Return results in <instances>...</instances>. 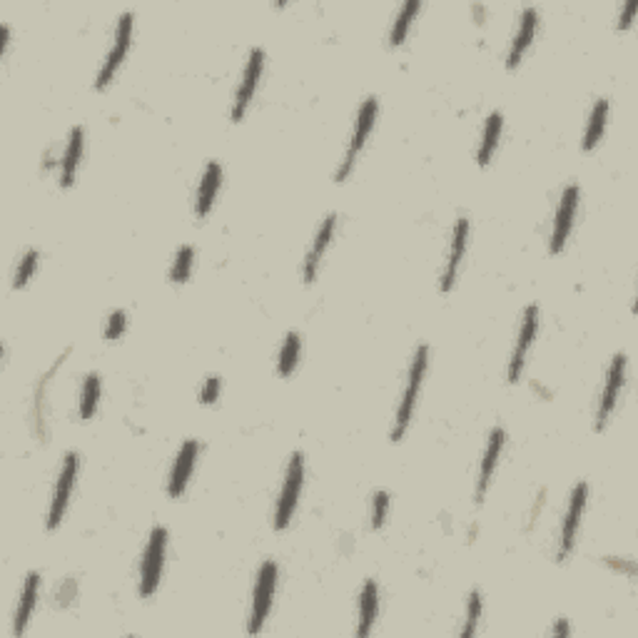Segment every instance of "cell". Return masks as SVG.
I'll return each mask as SVG.
<instances>
[{
	"label": "cell",
	"instance_id": "obj_1",
	"mask_svg": "<svg viewBox=\"0 0 638 638\" xmlns=\"http://www.w3.org/2000/svg\"><path fill=\"white\" fill-rule=\"evenodd\" d=\"M427 369H429V347H427V344H419L417 352H414V359H411L410 372H407L404 394L399 399L394 427H392V434H389V439H392L394 444H399V442L404 439L407 429H410L411 417H414V410H417V399H419V392H422L424 376H427Z\"/></svg>",
	"mask_w": 638,
	"mask_h": 638
},
{
	"label": "cell",
	"instance_id": "obj_2",
	"mask_svg": "<svg viewBox=\"0 0 638 638\" xmlns=\"http://www.w3.org/2000/svg\"><path fill=\"white\" fill-rule=\"evenodd\" d=\"M302 484H305V454L295 452V454L289 456L285 484H282L280 499H277V506H274V529L277 531L287 529L289 522H292L297 504H299V494H302Z\"/></svg>",
	"mask_w": 638,
	"mask_h": 638
},
{
	"label": "cell",
	"instance_id": "obj_3",
	"mask_svg": "<svg viewBox=\"0 0 638 638\" xmlns=\"http://www.w3.org/2000/svg\"><path fill=\"white\" fill-rule=\"evenodd\" d=\"M165 554H168V529L155 526L145 547V556L140 564V596L150 599L158 591L162 569H165Z\"/></svg>",
	"mask_w": 638,
	"mask_h": 638
},
{
	"label": "cell",
	"instance_id": "obj_4",
	"mask_svg": "<svg viewBox=\"0 0 638 638\" xmlns=\"http://www.w3.org/2000/svg\"><path fill=\"white\" fill-rule=\"evenodd\" d=\"M376 113H379V103H376V98H372V95H369L365 103H362V108H359V113H357L354 133H352V137H349V145H347L344 160L340 162V168H337L334 183H344V180L352 175L354 162H357V158H359V152H362V148H365L366 137H369L372 127H375Z\"/></svg>",
	"mask_w": 638,
	"mask_h": 638
},
{
	"label": "cell",
	"instance_id": "obj_5",
	"mask_svg": "<svg viewBox=\"0 0 638 638\" xmlns=\"http://www.w3.org/2000/svg\"><path fill=\"white\" fill-rule=\"evenodd\" d=\"M277 564L274 561H264L260 571H257V582H254V591H252V611L247 631L250 634H260L264 626V618L272 608L274 586H277Z\"/></svg>",
	"mask_w": 638,
	"mask_h": 638
},
{
	"label": "cell",
	"instance_id": "obj_6",
	"mask_svg": "<svg viewBox=\"0 0 638 638\" xmlns=\"http://www.w3.org/2000/svg\"><path fill=\"white\" fill-rule=\"evenodd\" d=\"M75 478H78V454H75V452H68L65 459H63L60 474H57L53 499H50V512H47L46 522L47 531H56L60 522H63L65 512H68L70 494L75 489Z\"/></svg>",
	"mask_w": 638,
	"mask_h": 638
},
{
	"label": "cell",
	"instance_id": "obj_7",
	"mask_svg": "<svg viewBox=\"0 0 638 638\" xmlns=\"http://www.w3.org/2000/svg\"><path fill=\"white\" fill-rule=\"evenodd\" d=\"M626 354H616L614 359H611V365H608L604 392H601L599 411H596V432H604L611 414H614L616 404H618V397H621L624 384H626Z\"/></svg>",
	"mask_w": 638,
	"mask_h": 638
},
{
	"label": "cell",
	"instance_id": "obj_8",
	"mask_svg": "<svg viewBox=\"0 0 638 638\" xmlns=\"http://www.w3.org/2000/svg\"><path fill=\"white\" fill-rule=\"evenodd\" d=\"M586 502H589V484H586V481H579V484L573 487V491H571L566 519H564V524H561L556 561H566L571 551H573V547H576V536H579V526H582Z\"/></svg>",
	"mask_w": 638,
	"mask_h": 638
},
{
	"label": "cell",
	"instance_id": "obj_9",
	"mask_svg": "<svg viewBox=\"0 0 638 638\" xmlns=\"http://www.w3.org/2000/svg\"><path fill=\"white\" fill-rule=\"evenodd\" d=\"M264 70V50L263 47H252L250 57H247V65H245V73H242V80H239L237 92H235V100H232V110H229V117L232 123H239L245 113H247V105L252 103L254 98V91L260 85V78H263Z\"/></svg>",
	"mask_w": 638,
	"mask_h": 638
},
{
	"label": "cell",
	"instance_id": "obj_10",
	"mask_svg": "<svg viewBox=\"0 0 638 638\" xmlns=\"http://www.w3.org/2000/svg\"><path fill=\"white\" fill-rule=\"evenodd\" d=\"M579 197H582L579 185L564 187L556 207V217H554V229H551V237H548V252L551 254H558L564 250V245L569 239L571 228H573V215H576V207H579Z\"/></svg>",
	"mask_w": 638,
	"mask_h": 638
},
{
	"label": "cell",
	"instance_id": "obj_11",
	"mask_svg": "<svg viewBox=\"0 0 638 638\" xmlns=\"http://www.w3.org/2000/svg\"><path fill=\"white\" fill-rule=\"evenodd\" d=\"M130 38H133V13L125 11L123 15H120V18H117L113 47L108 50V57H105L103 68H100V73H98V80H95V88H98V91L108 88V82L113 80L115 70L120 68V63L125 60L127 47H130Z\"/></svg>",
	"mask_w": 638,
	"mask_h": 638
},
{
	"label": "cell",
	"instance_id": "obj_12",
	"mask_svg": "<svg viewBox=\"0 0 638 638\" xmlns=\"http://www.w3.org/2000/svg\"><path fill=\"white\" fill-rule=\"evenodd\" d=\"M536 332H539V307H536V305H529V307L524 309L522 327H519V340H516L512 359H509V372H506V376H509L512 384H516L519 376H522V372H524L526 354H529L531 344H534Z\"/></svg>",
	"mask_w": 638,
	"mask_h": 638
},
{
	"label": "cell",
	"instance_id": "obj_13",
	"mask_svg": "<svg viewBox=\"0 0 638 638\" xmlns=\"http://www.w3.org/2000/svg\"><path fill=\"white\" fill-rule=\"evenodd\" d=\"M200 456V442L197 439H187L180 452L175 456V464L170 469V478H168V494L172 499H180L187 489V481L193 477L194 461Z\"/></svg>",
	"mask_w": 638,
	"mask_h": 638
},
{
	"label": "cell",
	"instance_id": "obj_14",
	"mask_svg": "<svg viewBox=\"0 0 638 638\" xmlns=\"http://www.w3.org/2000/svg\"><path fill=\"white\" fill-rule=\"evenodd\" d=\"M469 242V220L467 217H459L454 225V235H452V245H449V254H446L444 272L439 280V289L442 292H452V287L456 285V277H459V267L464 260V252H467Z\"/></svg>",
	"mask_w": 638,
	"mask_h": 638
},
{
	"label": "cell",
	"instance_id": "obj_15",
	"mask_svg": "<svg viewBox=\"0 0 638 638\" xmlns=\"http://www.w3.org/2000/svg\"><path fill=\"white\" fill-rule=\"evenodd\" d=\"M504 444H506V432H504L502 427H494L489 434V442H487V449H484V459H481V464H478L477 504L484 502V496H487V491H489L491 477H494V471H496Z\"/></svg>",
	"mask_w": 638,
	"mask_h": 638
},
{
	"label": "cell",
	"instance_id": "obj_16",
	"mask_svg": "<svg viewBox=\"0 0 638 638\" xmlns=\"http://www.w3.org/2000/svg\"><path fill=\"white\" fill-rule=\"evenodd\" d=\"M334 228H337V215H327L322 220V225H319L317 237L312 242L307 257H305V264H302V274H305V282H307V285L317 280L319 263H322V257H324V252H327L332 237H334Z\"/></svg>",
	"mask_w": 638,
	"mask_h": 638
},
{
	"label": "cell",
	"instance_id": "obj_17",
	"mask_svg": "<svg viewBox=\"0 0 638 638\" xmlns=\"http://www.w3.org/2000/svg\"><path fill=\"white\" fill-rule=\"evenodd\" d=\"M536 25H539V13H536V8H524L522 18H519V30L513 35L509 53H506V68L509 70H513L522 63L526 47L531 46V40H534Z\"/></svg>",
	"mask_w": 638,
	"mask_h": 638
},
{
	"label": "cell",
	"instance_id": "obj_18",
	"mask_svg": "<svg viewBox=\"0 0 638 638\" xmlns=\"http://www.w3.org/2000/svg\"><path fill=\"white\" fill-rule=\"evenodd\" d=\"M220 185H222V165L220 162H207L205 172H203V180L197 187V197H194V215L207 217L210 210L215 205V197L220 193Z\"/></svg>",
	"mask_w": 638,
	"mask_h": 638
},
{
	"label": "cell",
	"instance_id": "obj_19",
	"mask_svg": "<svg viewBox=\"0 0 638 638\" xmlns=\"http://www.w3.org/2000/svg\"><path fill=\"white\" fill-rule=\"evenodd\" d=\"M82 145H85V127L75 125L70 130L68 145H65V152L60 158V185L63 187H70L75 180L80 158H82Z\"/></svg>",
	"mask_w": 638,
	"mask_h": 638
},
{
	"label": "cell",
	"instance_id": "obj_20",
	"mask_svg": "<svg viewBox=\"0 0 638 638\" xmlns=\"http://www.w3.org/2000/svg\"><path fill=\"white\" fill-rule=\"evenodd\" d=\"M38 593H40V573L38 571H30L25 576L23 591H21V604H18V611H15V624H13V634L21 636L30 621V614H33L35 601H38Z\"/></svg>",
	"mask_w": 638,
	"mask_h": 638
},
{
	"label": "cell",
	"instance_id": "obj_21",
	"mask_svg": "<svg viewBox=\"0 0 638 638\" xmlns=\"http://www.w3.org/2000/svg\"><path fill=\"white\" fill-rule=\"evenodd\" d=\"M379 614V586L376 582L365 583V589L359 593V624H357V636H369L372 626H375V618Z\"/></svg>",
	"mask_w": 638,
	"mask_h": 638
},
{
	"label": "cell",
	"instance_id": "obj_22",
	"mask_svg": "<svg viewBox=\"0 0 638 638\" xmlns=\"http://www.w3.org/2000/svg\"><path fill=\"white\" fill-rule=\"evenodd\" d=\"M502 127H504V117L499 110L487 117V125H484V135H481V142H478L477 150V162L484 168L489 165V160L494 158V152L499 148V137H502Z\"/></svg>",
	"mask_w": 638,
	"mask_h": 638
},
{
	"label": "cell",
	"instance_id": "obj_23",
	"mask_svg": "<svg viewBox=\"0 0 638 638\" xmlns=\"http://www.w3.org/2000/svg\"><path fill=\"white\" fill-rule=\"evenodd\" d=\"M68 352H70V349H65V352L57 357L56 365L50 366L46 375L40 376V382H38V387H35L33 422H35V436H38V439H46V410H43V404H46V389H47V384H50V376L56 375L57 366L65 362V357H68Z\"/></svg>",
	"mask_w": 638,
	"mask_h": 638
},
{
	"label": "cell",
	"instance_id": "obj_24",
	"mask_svg": "<svg viewBox=\"0 0 638 638\" xmlns=\"http://www.w3.org/2000/svg\"><path fill=\"white\" fill-rule=\"evenodd\" d=\"M100 394H103V382H100V376L95 375V372H91V375L85 376V382H82V389H80L78 411L82 422H91L92 417H95V411L100 407Z\"/></svg>",
	"mask_w": 638,
	"mask_h": 638
},
{
	"label": "cell",
	"instance_id": "obj_25",
	"mask_svg": "<svg viewBox=\"0 0 638 638\" xmlns=\"http://www.w3.org/2000/svg\"><path fill=\"white\" fill-rule=\"evenodd\" d=\"M606 117H608V100L601 98V100H596V105H593L589 125H586V133H583L582 145L586 152H591V150L601 142V137H604V130H606Z\"/></svg>",
	"mask_w": 638,
	"mask_h": 638
},
{
	"label": "cell",
	"instance_id": "obj_26",
	"mask_svg": "<svg viewBox=\"0 0 638 638\" xmlns=\"http://www.w3.org/2000/svg\"><path fill=\"white\" fill-rule=\"evenodd\" d=\"M422 11V3L419 0H407L401 8H399L397 18L392 23V30H389V46L399 47L404 43V38L410 33V25L414 21V15Z\"/></svg>",
	"mask_w": 638,
	"mask_h": 638
},
{
	"label": "cell",
	"instance_id": "obj_27",
	"mask_svg": "<svg viewBox=\"0 0 638 638\" xmlns=\"http://www.w3.org/2000/svg\"><path fill=\"white\" fill-rule=\"evenodd\" d=\"M299 354H302V337L297 332H289L285 337V344L280 349V359H277V369L280 375L289 376L299 365Z\"/></svg>",
	"mask_w": 638,
	"mask_h": 638
},
{
	"label": "cell",
	"instance_id": "obj_28",
	"mask_svg": "<svg viewBox=\"0 0 638 638\" xmlns=\"http://www.w3.org/2000/svg\"><path fill=\"white\" fill-rule=\"evenodd\" d=\"M193 264H194V250L190 247V245H183V247L177 250V254H175V263H172L170 267L172 282H175V285L187 282V280H190V272H193Z\"/></svg>",
	"mask_w": 638,
	"mask_h": 638
},
{
	"label": "cell",
	"instance_id": "obj_29",
	"mask_svg": "<svg viewBox=\"0 0 638 638\" xmlns=\"http://www.w3.org/2000/svg\"><path fill=\"white\" fill-rule=\"evenodd\" d=\"M38 260H40V252L33 250V247L21 257V263L15 267V274H13V287H15V289H21V287L30 282V277H33L35 270H38Z\"/></svg>",
	"mask_w": 638,
	"mask_h": 638
},
{
	"label": "cell",
	"instance_id": "obj_30",
	"mask_svg": "<svg viewBox=\"0 0 638 638\" xmlns=\"http://www.w3.org/2000/svg\"><path fill=\"white\" fill-rule=\"evenodd\" d=\"M481 606H484V601H481V591L474 589V591L469 593V601H467V624H464V628H461V636L464 638L477 634L478 618H481Z\"/></svg>",
	"mask_w": 638,
	"mask_h": 638
},
{
	"label": "cell",
	"instance_id": "obj_31",
	"mask_svg": "<svg viewBox=\"0 0 638 638\" xmlns=\"http://www.w3.org/2000/svg\"><path fill=\"white\" fill-rule=\"evenodd\" d=\"M389 513V494L387 491H376L375 502H372V531H379Z\"/></svg>",
	"mask_w": 638,
	"mask_h": 638
},
{
	"label": "cell",
	"instance_id": "obj_32",
	"mask_svg": "<svg viewBox=\"0 0 638 638\" xmlns=\"http://www.w3.org/2000/svg\"><path fill=\"white\" fill-rule=\"evenodd\" d=\"M125 327H127L125 309H115L113 315L108 317V327H105V340H110V342H115V340H120V337L125 334Z\"/></svg>",
	"mask_w": 638,
	"mask_h": 638
},
{
	"label": "cell",
	"instance_id": "obj_33",
	"mask_svg": "<svg viewBox=\"0 0 638 638\" xmlns=\"http://www.w3.org/2000/svg\"><path fill=\"white\" fill-rule=\"evenodd\" d=\"M220 387H222L220 376H207L205 387L200 389V401H203V404H215L217 399H220Z\"/></svg>",
	"mask_w": 638,
	"mask_h": 638
},
{
	"label": "cell",
	"instance_id": "obj_34",
	"mask_svg": "<svg viewBox=\"0 0 638 638\" xmlns=\"http://www.w3.org/2000/svg\"><path fill=\"white\" fill-rule=\"evenodd\" d=\"M636 11H638V0H628L626 8H624V13H621V21H618V28H621V30H626L628 25L634 23Z\"/></svg>",
	"mask_w": 638,
	"mask_h": 638
},
{
	"label": "cell",
	"instance_id": "obj_35",
	"mask_svg": "<svg viewBox=\"0 0 638 638\" xmlns=\"http://www.w3.org/2000/svg\"><path fill=\"white\" fill-rule=\"evenodd\" d=\"M606 564L608 566H614L616 571H626L628 576H634L636 571H634V564H621V561H614V558H606Z\"/></svg>",
	"mask_w": 638,
	"mask_h": 638
},
{
	"label": "cell",
	"instance_id": "obj_36",
	"mask_svg": "<svg viewBox=\"0 0 638 638\" xmlns=\"http://www.w3.org/2000/svg\"><path fill=\"white\" fill-rule=\"evenodd\" d=\"M551 634H554V636H569L571 628H569V624H566V618H558L556 626L551 628Z\"/></svg>",
	"mask_w": 638,
	"mask_h": 638
}]
</instances>
